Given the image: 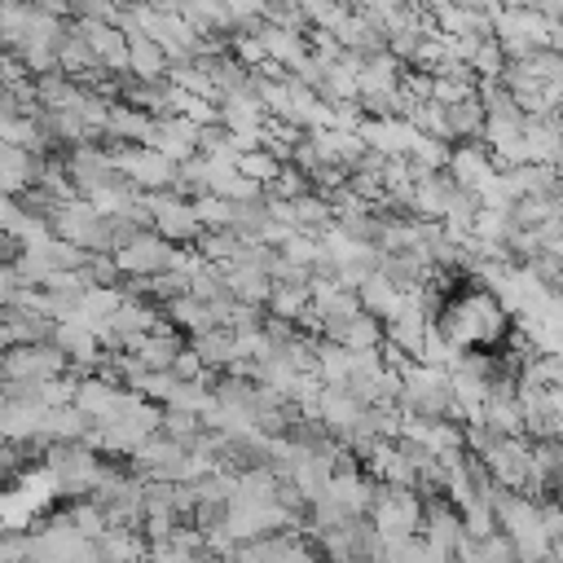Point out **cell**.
I'll use <instances>...</instances> for the list:
<instances>
[{
	"instance_id": "cell-1",
	"label": "cell",
	"mask_w": 563,
	"mask_h": 563,
	"mask_svg": "<svg viewBox=\"0 0 563 563\" xmlns=\"http://www.w3.org/2000/svg\"><path fill=\"white\" fill-rule=\"evenodd\" d=\"M506 325H510L506 303H501L488 286H462V290H453V299L440 308L435 334H440L453 352H484V347H497V343H501Z\"/></svg>"
},
{
	"instance_id": "cell-2",
	"label": "cell",
	"mask_w": 563,
	"mask_h": 563,
	"mask_svg": "<svg viewBox=\"0 0 563 563\" xmlns=\"http://www.w3.org/2000/svg\"><path fill=\"white\" fill-rule=\"evenodd\" d=\"M167 264H176V251L167 246V238H132L128 246H119L123 273H158Z\"/></svg>"
},
{
	"instance_id": "cell-3",
	"label": "cell",
	"mask_w": 563,
	"mask_h": 563,
	"mask_svg": "<svg viewBox=\"0 0 563 563\" xmlns=\"http://www.w3.org/2000/svg\"><path fill=\"white\" fill-rule=\"evenodd\" d=\"M150 207H154V224L163 229V238H189V233L202 224V220H198V211H194V207H185V202L154 198Z\"/></svg>"
}]
</instances>
